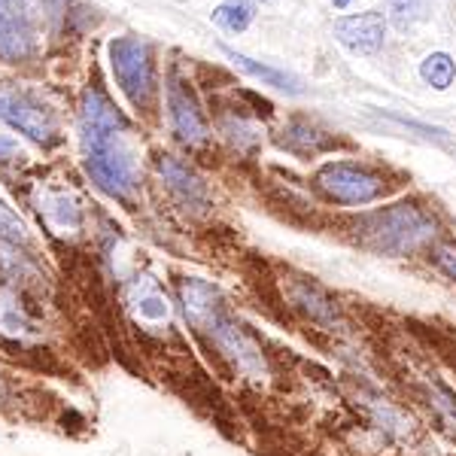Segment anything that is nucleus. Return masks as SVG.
I'll return each instance as SVG.
<instances>
[{
    "label": "nucleus",
    "instance_id": "nucleus-17",
    "mask_svg": "<svg viewBox=\"0 0 456 456\" xmlns=\"http://www.w3.org/2000/svg\"><path fill=\"white\" fill-rule=\"evenodd\" d=\"M387 6H389V21H393L399 31H408V28H414L417 21H423L429 16L426 0H387Z\"/></svg>",
    "mask_w": 456,
    "mask_h": 456
},
{
    "label": "nucleus",
    "instance_id": "nucleus-6",
    "mask_svg": "<svg viewBox=\"0 0 456 456\" xmlns=\"http://www.w3.org/2000/svg\"><path fill=\"white\" fill-rule=\"evenodd\" d=\"M167 107H171V122H174V131L183 143L189 146H201L208 141V122H204L201 110H198V101L192 98V92L186 88V83L180 79H171L167 86Z\"/></svg>",
    "mask_w": 456,
    "mask_h": 456
},
{
    "label": "nucleus",
    "instance_id": "nucleus-14",
    "mask_svg": "<svg viewBox=\"0 0 456 456\" xmlns=\"http://www.w3.org/2000/svg\"><path fill=\"white\" fill-rule=\"evenodd\" d=\"M253 16H256L253 0H223V4L213 10V21H216V25L228 34L247 31Z\"/></svg>",
    "mask_w": 456,
    "mask_h": 456
},
{
    "label": "nucleus",
    "instance_id": "nucleus-10",
    "mask_svg": "<svg viewBox=\"0 0 456 456\" xmlns=\"http://www.w3.org/2000/svg\"><path fill=\"white\" fill-rule=\"evenodd\" d=\"M223 53L232 58L234 68L244 70L247 77H256V79H262L265 86H274V88H281V92H289V94H298L301 92V83H298L296 77H292V73L277 70V68H268V64H262V61H253V58L234 53V49H228V46H223Z\"/></svg>",
    "mask_w": 456,
    "mask_h": 456
},
{
    "label": "nucleus",
    "instance_id": "nucleus-5",
    "mask_svg": "<svg viewBox=\"0 0 456 456\" xmlns=\"http://www.w3.org/2000/svg\"><path fill=\"white\" fill-rule=\"evenodd\" d=\"M0 119L10 125V128L21 131L25 137H31L34 143L43 146L58 143L55 116L31 92H25V88L0 83Z\"/></svg>",
    "mask_w": 456,
    "mask_h": 456
},
{
    "label": "nucleus",
    "instance_id": "nucleus-9",
    "mask_svg": "<svg viewBox=\"0 0 456 456\" xmlns=\"http://www.w3.org/2000/svg\"><path fill=\"white\" fill-rule=\"evenodd\" d=\"M34 31L25 0H0V58L19 61L31 53Z\"/></svg>",
    "mask_w": 456,
    "mask_h": 456
},
{
    "label": "nucleus",
    "instance_id": "nucleus-23",
    "mask_svg": "<svg viewBox=\"0 0 456 456\" xmlns=\"http://www.w3.org/2000/svg\"><path fill=\"white\" fill-rule=\"evenodd\" d=\"M262 4H271V0H262Z\"/></svg>",
    "mask_w": 456,
    "mask_h": 456
},
{
    "label": "nucleus",
    "instance_id": "nucleus-19",
    "mask_svg": "<svg viewBox=\"0 0 456 456\" xmlns=\"http://www.w3.org/2000/svg\"><path fill=\"white\" fill-rule=\"evenodd\" d=\"M436 265H438L441 271H444L447 277H453V281H456V249L441 247L438 253H436Z\"/></svg>",
    "mask_w": 456,
    "mask_h": 456
},
{
    "label": "nucleus",
    "instance_id": "nucleus-20",
    "mask_svg": "<svg viewBox=\"0 0 456 456\" xmlns=\"http://www.w3.org/2000/svg\"><path fill=\"white\" fill-rule=\"evenodd\" d=\"M141 314H146V316H165L167 307H165V301H161V298H143L141 301Z\"/></svg>",
    "mask_w": 456,
    "mask_h": 456
},
{
    "label": "nucleus",
    "instance_id": "nucleus-8",
    "mask_svg": "<svg viewBox=\"0 0 456 456\" xmlns=\"http://www.w3.org/2000/svg\"><path fill=\"white\" fill-rule=\"evenodd\" d=\"M335 37L341 46H347L356 55L380 53L387 37V21L380 12H359V16H344L335 21Z\"/></svg>",
    "mask_w": 456,
    "mask_h": 456
},
{
    "label": "nucleus",
    "instance_id": "nucleus-7",
    "mask_svg": "<svg viewBox=\"0 0 456 456\" xmlns=\"http://www.w3.org/2000/svg\"><path fill=\"white\" fill-rule=\"evenodd\" d=\"M128 128V119L119 113V107L110 101L104 88L92 86L86 88L83 104H79V131L83 137H101V134H122Z\"/></svg>",
    "mask_w": 456,
    "mask_h": 456
},
{
    "label": "nucleus",
    "instance_id": "nucleus-4",
    "mask_svg": "<svg viewBox=\"0 0 456 456\" xmlns=\"http://www.w3.org/2000/svg\"><path fill=\"white\" fill-rule=\"evenodd\" d=\"M316 189L335 204H371L387 192L384 180L350 161H329L314 176Z\"/></svg>",
    "mask_w": 456,
    "mask_h": 456
},
{
    "label": "nucleus",
    "instance_id": "nucleus-15",
    "mask_svg": "<svg viewBox=\"0 0 456 456\" xmlns=\"http://www.w3.org/2000/svg\"><path fill=\"white\" fill-rule=\"evenodd\" d=\"M40 204H43L40 213L58 228V232H68V228L77 232L79 228V210L68 195H43Z\"/></svg>",
    "mask_w": 456,
    "mask_h": 456
},
{
    "label": "nucleus",
    "instance_id": "nucleus-12",
    "mask_svg": "<svg viewBox=\"0 0 456 456\" xmlns=\"http://www.w3.org/2000/svg\"><path fill=\"white\" fill-rule=\"evenodd\" d=\"M159 171H161V176H165L167 186H171L183 201H189V204L204 201V183L198 180V176L189 171L183 161H176L174 156H165L159 161Z\"/></svg>",
    "mask_w": 456,
    "mask_h": 456
},
{
    "label": "nucleus",
    "instance_id": "nucleus-13",
    "mask_svg": "<svg viewBox=\"0 0 456 456\" xmlns=\"http://www.w3.org/2000/svg\"><path fill=\"white\" fill-rule=\"evenodd\" d=\"M0 335L4 338H28L31 335V320L19 296L6 286H0Z\"/></svg>",
    "mask_w": 456,
    "mask_h": 456
},
{
    "label": "nucleus",
    "instance_id": "nucleus-21",
    "mask_svg": "<svg viewBox=\"0 0 456 456\" xmlns=\"http://www.w3.org/2000/svg\"><path fill=\"white\" fill-rule=\"evenodd\" d=\"M16 156H19V143L0 134V161H10V159H16Z\"/></svg>",
    "mask_w": 456,
    "mask_h": 456
},
{
    "label": "nucleus",
    "instance_id": "nucleus-16",
    "mask_svg": "<svg viewBox=\"0 0 456 456\" xmlns=\"http://www.w3.org/2000/svg\"><path fill=\"white\" fill-rule=\"evenodd\" d=\"M420 77H423L426 86H432V88H438V92H444V88H451L453 79H456V61L447 53H432V55L423 58Z\"/></svg>",
    "mask_w": 456,
    "mask_h": 456
},
{
    "label": "nucleus",
    "instance_id": "nucleus-3",
    "mask_svg": "<svg viewBox=\"0 0 456 456\" xmlns=\"http://www.w3.org/2000/svg\"><path fill=\"white\" fill-rule=\"evenodd\" d=\"M110 68L131 107L150 110L156 98V64L152 49L141 37H116L110 43Z\"/></svg>",
    "mask_w": 456,
    "mask_h": 456
},
{
    "label": "nucleus",
    "instance_id": "nucleus-2",
    "mask_svg": "<svg viewBox=\"0 0 456 456\" xmlns=\"http://www.w3.org/2000/svg\"><path fill=\"white\" fill-rule=\"evenodd\" d=\"M86 171L101 192L113 198H131L137 189V165L131 152L119 143V134L83 137Z\"/></svg>",
    "mask_w": 456,
    "mask_h": 456
},
{
    "label": "nucleus",
    "instance_id": "nucleus-11",
    "mask_svg": "<svg viewBox=\"0 0 456 456\" xmlns=\"http://www.w3.org/2000/svg\"><path fill=\"white\" fill-rule=\"evenodd\" d=\"M283 134L286 137H281V146H286L289 152H296V156H316V152H326L335 146V137L322 134V131L311 128V125L301 122V119L292 122Z\"/></svg>",
    "mask_w": 456,
    "mask_h": 456
},
{
    "label": "nucleus",
    "instance_id": "nucleus-22",
    "mask_svg": "<svg viewBox=\"0 0 456 456\" xmlns=\"http://www.w3.org/2000/svg\"><path fill=\"white\" fill-rule=\"evenodd\" d=\"M332 4L338 6V10H344V6H347V4H350V0H332Z\"/></svg>",
    "mask_w": 456,
    "mask_h": 456
},
{
    "label": "nucleus",
    "instance_id": "nucleus-18",
    "mask_svg": "<svg viewBox=\"0 0 456 456\" xmlns=\"http://www.w3.org/2000/svg\"><path fill=\"white\" fill-rule=\"evenodd\" d=\"M0 240L6 244H28V228L19 219V213L12 208H6V201H0Z\"/></svg>",
    "mask_w": 456,
    "mask_h": 456
},
{
    "label": "nucleus",
    "instance_id": "nucleus-1",
    "mask_svg": "<svg viewBox=\"0 0 456 456\" xmlns=\"http://www.w3.org/2000/svg\"><path fill=\"white\" fill-rule=\"evenodd\" d=\"M356 234L369 249L387 256H408L436 238V223L417 204L404 201L362 216L356 223Z\"/></svg>",
    "mask_w": 456,
    "mask_h": 456
}]
</instances>
